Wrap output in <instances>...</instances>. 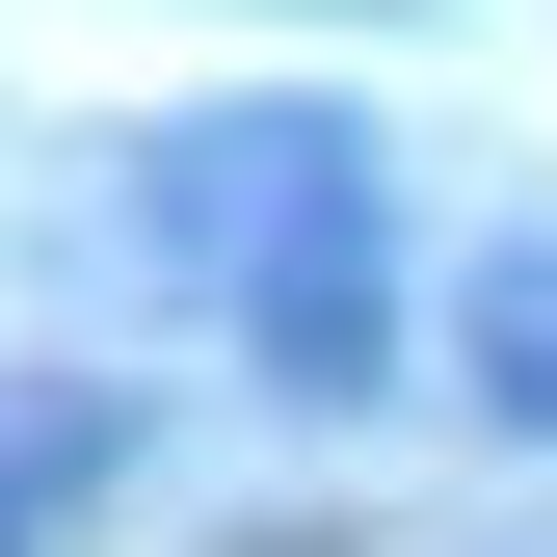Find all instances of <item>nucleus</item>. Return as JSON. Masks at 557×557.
I'll return each instance as SVG.
<instances>
[{
    "label": "nucleus",
    "instance_id": "obj_1",
    "mask_svg": "<svg viewBox=\"0 0 557 557\" xmlns=\"http://www.w3.org/2000/svg\"><path fill=\"white\" fill-rule=\"evenodd\" d=\"M160 213L239 265V319L293 345V398H372V133L345 107H213Z\"/></svg>",
    "mask_w": 557,
    "mask_h": 557
},
{
    "label": "nucleus",
    "instance_id": "obj_2",
    "mask_svg": "<svg viewBox=\"0 0 557 557\" xmlns=\"http://www.w3.org/2000/svg\"><path fill=\"white\" fill-rule=\"evenodd\" d=\"M451 345H478V398L557 451V239H505V265H478V293H451Z\"/></svg>",
    "mask_w": 557,
    "mask_h": 557
}]
</instances>
